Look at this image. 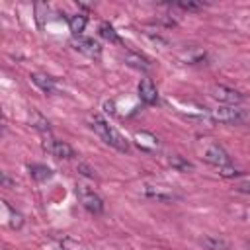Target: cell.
<instances>
[{
	"label": "cell",
	"instance_id": "ffe728a7",
	"mask_svg": "<svg viewBox=\"0 0 250 250\" xmlns=\"http://www.w3.org/2000/svg\"><path fill=\"white\" fill-rule=\"evenodd\" d=\"M219 174L225 176V178H236V176H240L242 172H238V170L232 168V166H221V168H219Z\"/></svg>",
	"mask_w": 250,
	"mask_h": 250
},
{
	"label": "cell",
	"instance_id": "d6986e66",
	"mask_svg": "<svg viewBox=\"0 0 250 250\" xmlns=\"http://www.w3.org/2000/svg\"><path fill=\"white\" fill-rule=\"evenodd\" d=\"M6 209L10 211V227H12V229H20V227L23 225V217H21L20 213H16L14 209H10L8 205H6Z\"/></svg>",
	"mask_w": 250,
	"mask_h": 250
},
{
	"label": "cell",
	"instance_id": "44dd1931",
	"mask_svg": "<svg viewBox=\"0 0 250 250\" xmlns=\"http://www.w3.org/2000/svg\"><path fill=\"white\" fill-rule=\"evenodd\" d=\"M78 172L82 174V176H88V178H96V174H94V170L88 166V164H78Z\"/></svg>",
	"mask_w": 250,
	"mask_h": 250
},
{
	"label": "cell",
	"instance_id": "30bf717a",
	"mask_svg": "<svg viewBox=\"0 0 250 250\" xmlns=\"http://www.w3.org/2000/svg\"><path fill=\"white\" fill-rule=\"evenodd\" d=\"M31 80H33V84H35L41 92H45V94H55V92H57V84H55V80H53L51 76H47V74L33 72V74H31Z\"/></svg>",
	"mask_w": 250,
	"mask_h": 250
},
{
	"label": "cell",
	"instance_id": "2e32d148",
	"mask_svg": "<svg viewBox=\"0 0 250 250\" xmlns=\"http://www.w3.org/2000/svg\"><path fill=\"white\" fill-rule=\"evenodd\" d=\"M100 35L104 37V39H107V41H111V43H119V35L115 33V29L107 23V21H104L102 25H100Z\"/></svg>",
	"mask_w": 250,
	"mask_h": 250
},
{
	"label": "cell",
	"instance_id": "e0dca14e",
	"mask_svg": "<svg viewBox=\"0 0 250 250\" xmlns=\"http://www.w3.org/2000/svg\"><path fill=\"white\" fill-rule=\"evenodd\" d=\"M31 125H33L35 129L43 131V133H49V121H47L45 117H41L37 111H33V113H31Z\"/></svg>",
	"mask_w": 250,
	"mask_h": 250
},
{
	"label": "cell",
	"instance_id": "3957f363",
	"mask_svg": "<svg viewBox=\"0 0 250 250\" xmlns=\"http://www.w3.org/2000/svg\"><path fill=\"white\" fill-rule=\"evenodd\" d=\"M203 158H205L209 164L217 166V168H221V166H229V164H230V156H229L227 150H225L221 145H217V143H213V145H209V146L205 148Z\"/></svg>",
	"mask_w": 250,
	"mask_h": 250
},
{
	"label": "cell",
	"instance_id": "4fadbf2b",
	"mask_svg": "<svg viewBox=\"0 0 250 250\" xmlns=\"http://www.w3.org/2000/svg\"><path fill=\"white\" fill-rule=\"evenodd\" d=\"M123 59H125V62H127L129 66H133V68H139V70H148V68H150V62H148L146 59L135 55V53H125Z\"/></svg>",
	"mask_w": 250,
	"mask_h": 250
},
{
	"label": "cell",
	"instance_id": "7c38bea8",
	"mask_svg": "<svg viewBox=\"0 0 250 250\" xmlns=\"http://www.w3.org/2000/svg\"><path fill=\"white\" fill-rule=\"evenodd\" d=\"M86 16L84 14H74V16H70V20H68V27H70V31H72V35H76V37H80V33L84 31V27H86Z\"/></svg>",
	"mask_w": 250,
	"mask_h": 250
},
{
	"label": "cell",
	"instance_id": "5b68a950",
	"mask_svg": "<svg viewBox=\"0 0 250 250\" xmlns=\"http://www.w3.org/2000/svg\"><path fill=\"white\" fill-rule=\"evenodd\" d=\"M43 148H45L49 154L57 156V158H72V156H74V150H72V146H70L68 143H64V141H55V139H51V137L43 141Z\"/></svg>",
	"mask_w": 250,
	"mask_h": 250
},
{
	"label": "cell",
	"instance_id": "8fae6325",
	"mask_svg": "<svg viewBox=\"0 0 250 250\" xmlns=\"http://www.w3.org/2000/svg\"><path fill=\"white\" fill-rule=\"evenodd\" d=\"M201 246L207 248V250H229V248H230L229 240H225V238H221V236H213V234L203 236V238H201Z\"/></svg>",
	"mask_w": 250,
	"mask_h": 250
},
{
	"label": "cell",
	"instance_id": "52a82bcc",
	"mask_svg": "<svg viewBox=\"0 0 250 250\" xmlns=\"http://www.w3.org/2000/svg\"><path fill=\"white\" fill-rule=\"evenodd\" d=\"M139 98L145 102V104H154L158 100V92H156V86L148 80V78H143L139 82Z\"/></svg>",
	"mask_w": 250,
	"mask_h": 250
},
{
	"label": "cell",
	"instance_id": "7402d4cb",
	"mask_svg": "<svg viewBox=\"0 0 250 250\" xmlns=\"http://www.w3.org/2000/svg\"><path fill=\"white\" fill-rule=\"evenodd\" d=\"M236 191H240V193H250V182H240V184L236 186Z\"/></svg>",
	"mask_w": 250,
	"mask_h": 250
},
{
	"label": "cell",
	"instance_id": "7a4b0ae2",
	"mask_svg": "<svg viewBox=\"0 0 250 250\" xmlns=\"http://www.w3.org/2000/svg\"><path fill=\"white\" fill-rule=\"evenodd\" d=\"M209 94H211V98H215L217 102L232 104V105H234V104H240V102L244 100V96H242L240 92H236V90H232V88H229V86H223V84L211 86Z\"/></svg>",
	"mask_w": 250,
	"mask_h": 250
},
{
	"label": "cell",
	"instance_id": "8992f818",
	"mask_svg": "<svg viewBox=\"0 0 250 250\" xmlns=\"http://www.w3.org/2000/svg\"><path fill=\"white\" fill-rule=\"evenodd\" d=\"M244 115L238 107H230V105H223L217 109H211V119L219 121V123H236L240 121Z\"/></svg>",
	"mask_w": 250,
	"mask_h": 250
},
{
	"label": "cell",
	"instance_id": "5bb4252c",
	"mask_svg": "<svg viewBox=\"0 0 250 250\" xmlns=\"http://www.w3.org/2000/svg\"><path fill=\"white\" fill-rule=\"evenodd\" d=\"M168 164H170L174 170H178V172H188V170L193 168V164H191L189 160H186L184 156H180V154H172V156L168 158Z\"/></svg>",
	"mask_w": 250,
	"mask_h": 250
},
{
	"label": "cell",
	"instance_id": "603a6c76",
	"mask_svg": "<svg viewBox=\"0 0 250 250\" xmlns=\"http://www.w3.org/2000/svg\"><path fill=\"white\" fill-rule=\"evenodd\" d=\"M6 250H10V248H6Z\"/></svg>",
	"mask_w": 250,
	"mask_h": 250
},
{
	"label": "cell",
	"instance_id": "6da1fadb",
	"mask_svg": "<svg viewBox=\"0 0 250 250\" xmlns=\"http://www.w3.org/2000/svg\"><path fill=\"white\" fill-rule=\"evenodd\" d=\"M78 197H80V203L84 205L86 211L94 213V215H100L104 211V199L88 186H78Z\"/></svg>",
	"mask_w": 250,
	"mask_h": 250
},
{
	"label": "cell",
	"instance_id": "9a60e30c",
	"mask_svg": "<svg viewBox=\"0 0 250 250\" xmlns=\"http://www.w3.org/2000/svg\"><path fill=\"white\" fill-rule=\"evenodd\" d=\"M29 172H31V176H33L35 180H49V178L53 176V170L47 168V166H41V164L29 166Z\"/></svg>",
	"mask_w": 250,
	"mask_h": 250
},
{
	"label": "cell",
	"instance_id": "9c48e42d",
	"mask_svg": "<svg viewBox=\"0 0 250 250\" xmlns=\"http://www.w3.org/2000/svg\"><path fill=\"white\" fill-rule=\"evenodd\" d=\"M104 143H107L109 146H113V148H117V150H121V152H129V143H127L125 137H123L119 131H115L111 125H109V129H107V137H105Z\"/></svg>",
	"mask_w": 250,
	"mask_h": 250
},
{
	"label": "cell",
	"instance_id": "ba28073f",
	"mask_svg": "<svg viewBox=\"0 0 250 250\" xmlns=\"http://www.w3.org/2000/svg\"><path fill=\"white\" fill-rule=\"evenodd\" d=\"M143 193L148 197V199H156V201H174L176 199V193L166 189V188H158V186H146L143 189Z\"/></svg>",
	"mask_w": 250,
	"mask_h": 250
},
{
	"label": "cell",
	"instance_id": "ac0fdd59",
	"mask_svg": "<svg viewBox=\"0 0 250 250\" xmlns=\"http://www.w3.org/2000/svg\"><path fill=\"white\" fill-rule=\"evenodd\" d=\"M176 6L178 8H182V10H201L205 4L203 2H193V0H180V2H176Z\"/></svg>",
	"mask_w": 250,
	"mask_h": 250
},
{
	"label": "cell",
	"instance_id": "277c9868",
	"mask_svg": "<svg viewBox=\"0 0 250 250\" xmlns=\"http://www.w3.org/2000/svg\"><path fill=\"white\" fill-rule=\"evenodd\" d=\"M72 47H74L76 51L84 53V55L90 57V59H100V55H102V47H100V43L94 41L92 37H74Z\"/></svg>",
	"mask_w": 250,
	"mask_h": 250
}]
</instances>
